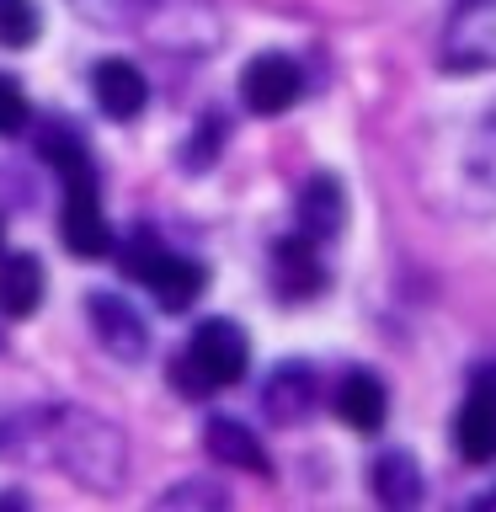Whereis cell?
<instances>
[{
	"instance_id": "6da1fadb",
	"label": "cell",
	"mask_w": 496,
	"mask_h": 512,
	"mask_svg": "<svg viewBox=\"0 0 496 512\" xmlns=\"http://www.w3.org/2000/svg\"><path fill=\"white\" fill-rule=\"evenodd\" d=\"M38 155L43 166L59 176V240L75 262H107L112 256V224L102 214V171H96V155L86 134L70 118H54L38 128Z\"/></svg>"
},
{
	"instance_id": "7a4b0ae2",
	"label": "cell",
	"mask_w": 496,
	"mask_h": 512,
	"mask_svg": "<svg viewBox=\"0 0 496 512\" xmlns=\"http://www.w3.org/2000/svg\"><path fill=\"white\" fill-rule=\"evenodd\" d=\"M80 22L128 32L171 59H208L224 43V16L214 0H70Z\"/></svg>"
},
{
	"instance_id": "3957f363",
	"label": "cell",
	"mask_w": 496,
	"mask_h": 512,
	"mask_svg": "<svg viewBox=\"0 0 496 512\" xmlns=\"http://www.w3.org/2000/svg\"><path fill=\"white\" fill-rule=\"evenodd\" d=\"M32 438L43 443V454L75 480L80 491L96 496H118L128 480V438L118 422H107L102 411L86 406H48L38 411Z\"/></svg>"
},
{
	"instance_id": "277c9868",
	"label": "cell",
	"mask_w": 496,
	"mask_h": 512,
	"mask_svg": "<svg viewBox=\"0 0 496 512\" xmlns=\"http://www.w3.org/2000/svg\"><path fill=\"white\" fill-rule=\"evenodd\" d=\"M251 368V336L240 320L230 315H203L198 326H192L187 347L171 358L166 379H171V395L176 400H214L224 390H235L240 379H246Z\"/></svg>"
},
{
	"instance_id": "5b68a950",
	"label": "cell",
	"mask_w": 496,
	"mask_h": 512,
	"mask_svg": "<svg viewBox=\"0 0 496 512\" xmlns=\"http://www.w3.org/2000/svg\"><path fill=\"white\" fill-rule=\"evenodd\" d=\"M112 262L128 283L150 288V299L160 304V315H187L192 304L208 294V267L192 251H176L160 240V230L139 224L123 235V246H112Z\"/></svg>"
},
{
	"instance_id": "8992f818",
	"label": "cell",
	"mask_w": 496,
	"mask_h": 512,
	"mask_svg": "<svg viewBox=\"0 0 496 512\" xmlns=\"http://www.w3.org/2000/svg\"><path fill=\"white\" fill-rule=\"evenodd\" d=\"M240 107L251 112V118H283V112H294L304 102V91H310V70H304L299 54H288V48H262V54H251L240 64Z\"/></svg>"
},
{
	"instance_id": "52a82bcc",
	"label": "cell",
	"mask_w": 496,
	"mask_h": 512,
	"mask_svg": "<svg viewBox=\"0 0 496 512\" xmlns=\"http://www.w3.org/2000/svg\"><path fill=\"white\" fill-rule=\"evenodd\" d=\"M443 75H491L496 70V0H454L438 32Z\"/></svg>"
},
{
	"instance_id": "ba28073f",
	"label": "cell",
	"mask_w": 496,
	"mask_h": 512,
	"mask_svg": "<svg viewBox=\"0 0 496 512\" xmlns=\"http://www.w3.org/2000/svg\"><path fill=\"white\" fill-rule=\"evenodd\" d=\"M448 438H454V454L464 464H475V470L496 464V358L470 368L454 422H448Z\"/></svg>"
},
{
	"instance_id": "9c48e42d",
	"label": "cell",
	"mask_w": 496,
	"mask_h": 512,
	"mask_svg": "<svg viewBox=\"0 0 496 512\" xmlns=\"http://www.w3.org/2000/svg\"><path fill=\"white\" fill-rule=\"evenodd\" d=\"M267 283L283 304H315L331 288V262L326 246L304 230H288L267 246Z\"/></svg>"
},
{
	"instance_id": "30bf717a",
	"label": "cell",
	"mask_w": 496,
	"mask_h": 512,
	"mask_svg": "<svg viewBox=\"0 0 496 512\" xmlns=\"http://www.w3.org/2000/svg\"><path fill=\"white\" fill-rule=\"evenodd\" d=\"M86 326L96 336V347H102L112 363H123V368H139L144 358H150V347H155L150 320L139 315V304L112 294V288H91L86 294Z\"/></svg>"
},
{
	"instance_id": "8fae6325",
	"label": "cell",
	"mask_w": 496,
	"mask_h": 512,
	"mask_svg": "<svg viewBox=\"0 0 496 512\" xmlns=\"http://www.w3.org/2000/svg\"><path fill=\"white\" fill-rule=\"evenodd\" d=\"M320 400H326L320 368L310 358H283V363H272V374L262 379L256 406H262V416L272 427H304L320 411Z\"/></svg>"
},
{
	"instance_id": "7c38bea8",
	"label": "cell",
	"mask_w": 496,
	"mask_h": 512,
	"mask_svg": "<svg viewBox=\"0 0 496 512\" xmlns=\"http://www.w3.org/2000/svg\"><path fill=\"white\" fill-rule=\"evenodd\" d=\"M331 411H336V422L352 427L358 438H374V432H384V422H390V384H384L379 368L352 363V368H342V379L331 384Z\"/></svg>"
},
{
	"instance_id": "4fadbf2b",
	"label": "cell",
	"mask_w": 496,
	"mask_h": 512,
	"mask_svg": "<svg viewBox=\"0 0 496 512\" xmlns=\"http://www.w3.org/2000/svg\"><path fill=\"white\" fill-rule=\"evenodd\" d=\"M91 102L112 123H134V118H144V107H150V80H144V70L134 59L107 54V59L91 64Z\"/></svg>"
},
{
	"instance_id": "5bb4252c",
	"label": "cell",
	"mask_w": 496,
	"mask_h": 512,
	"mask_svg": "<svg viewBox=\"0 0 496 512\" xmlns=\"http://www.w3.org/2000/svg\"><path fill=\"white\" fill-rule=\"evenodd\" d=\"M294 230L315 235L320 246H331L347 230V182L336 171H310L294 192Z\"/></svg>"
},
{
	"instance_id": "9a60e30c",
	"label": "cell",
	"mask_w": 496,
	"mask_h": 512,
	"mask_svg": "<svg viewBox=\"0 0 496 512\" xmlns=\"http://www.w3.org/2000/svg\"><path fill=\"white\" fill-rule=\"evenodd\" d=\"M203 454L219 464V470H246V475H272V459L256 427H246L240 416H208L203 422Z\"/></svg>"
},
{
	"instance_id": "2e32d148",
	"label": "cell",
	"mask_w": 496,
	"mask_h": 512,
	"mask_svg": "<svg viewBox=\"0 0 496 512\" xmlns=\"http://www.w3.org/2000/svg\"><path fill=\"white\" fill-rule=\"evenodd\" d=\"M48 299V267L38 251H0V315L32 320Z\"/></svg>"
},
{
	"instance_id": "e0dca14e",
	"label": "cell",
	"mask_w": 496,
	"mask_h": 512,
	"mask_svg": "<svg viewBox=\"0 0 496 512\" xmlns=\"http://www.w3.org/2000/svg\"><path fill=\"white\" fill-rule=\"evenodd\" d=\"M368 491H374L379 507H395V512L422 502L427 480H422V464H416L411 448H384V454L368 464Z\"/></svg>"
},
{
	"instance_id": "ac0fdd59",
	"label": "cell",
	"mask_w": 496,
	"mask_h": 512,
	"mask_svg": "<svg viewBox=\"0 0 496 512\" xmlns=\"http://www.w3.org/2000/svg\"><path fill=\"white\" fill-rule=\"evenodd\" d=\"M230 134H235L230 112H224V107H203L198 123L187 128V139L176 144V171H182V176H208L219 166V155L230 150Z\"/></svg>"
},
{
	"instance_id": "d6986e66",
	"label": "cell",
	"mask_w": 496,
	"mask_h": 512,
	"mask_svg": "<svg viewBox=\"0 0 496 512\" xmlns=\"http://www.w3.org/2000/svg\"><path fill=\"white\" fill-rule=\"evenodd\" d=\"M464 171H470L486 192H496V96L486 102V112L475 118L470 150H464Z\"/></svg>"
},
{
	"instance_id": "ffe728a7",
	"label": "cell",
	"mask_w": 496,
	"mask_h": 512,
	"mask_svg": "<svg viewBox=\"0 0 496 512\" xmlns=\"http://www.w3.org/2000/svg\"><path fill=\"white\" fill-rule=\"evenodd\" d=\"M43 38V6L38 0H0V48H32Z\"/></svg>"
},
{
	"instance_id": "44dd1931",
	"label": "cell",
	"mask_w": 496,
	"mask_h": 512,
	"mask_svg": "<svg viewBox=\"0 0 496 512\" xmlns=\"http://www.w3.org/2000/svg\"><path fill=\"white\" fill-rule=\"evenodd\" d=\"M27 128H32V102H27L22 80L0 70V139H16Z\"/></svg>"
},
{
	"instance_id": "7402d4cb",
	"label": "cell",
	"mask_w": 496,
	"mask_h": 512,
	"mask_svg": "<svg viewBox=\"0 0 496 512\" xmlns=\"http://www.w3.org/2000/svg\"><path fill=\"white\" fill-rule=\"evenodd\" d=\"M224 502H230V491L214 486V480H182L160 496V507H224Z\"/></svg>"
},
{
	"instance_id": "603a6c76",
	"label": "cell",
	"mask_w": 496,
	"mask_h": 512,
	"mask_svg": "<svg viewBox=\"0 0 496 512\" xmlns=\"http://www.w3.org/2000/svg\"><path fill=\"white\" fill-rule=\"evenodd\" d=\"M0 251H6V214H0Z\"/></svg>"
}]
</instances>
